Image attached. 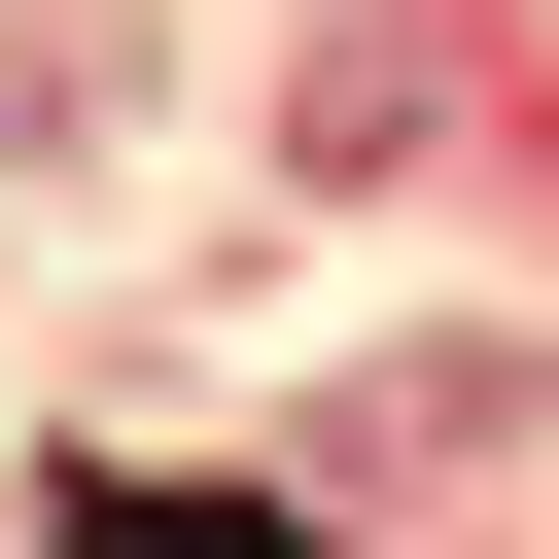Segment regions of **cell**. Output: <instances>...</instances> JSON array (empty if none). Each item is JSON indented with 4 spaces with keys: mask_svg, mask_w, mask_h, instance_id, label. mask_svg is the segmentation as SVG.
Here are the masks:
<instances>
[{
    "mask_svg": "<svg viewBox=\"0 0 559 559\" xmlns=\"http://www.w3.org/2000/svg\"><path fill=\"white\" fill-rule=\"evenodd\" d=\"M105 559H280V524H210V489H105Z\"/></svg>",
    "mask_w": 559,
    "mask_h": 559,
    "instance_id": "6da1fadb",
    "label": "cell"
}]
</instances>
